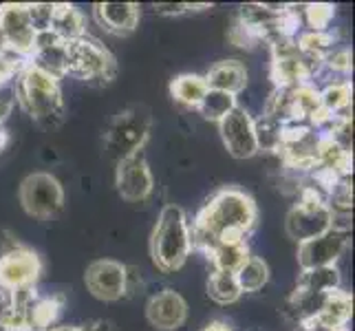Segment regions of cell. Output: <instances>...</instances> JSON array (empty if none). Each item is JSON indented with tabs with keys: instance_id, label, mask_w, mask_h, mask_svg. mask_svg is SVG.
Returning <instances> with one entry per match:
<instances>
[{
	"instance_id": "38",
	"label": "cell",
	"mask_w": 355,
	"mask_h": 331,
	"mask_svg": "<svg viewBox=\"0 0 355 331\" xmlns=\"http://www.w3.org/2000/svg\"><path fill=\"white\" fill-rule=\"evenodd\" d=\"M0 56H14V53L9 51V44H7V40H5L3 29H0Z\"/></svg>"
},
{
	"instance_id": "3",
	"label": "cell",
	"mask_w": 355,
	"mask_h": 331,
	"mask_svg": "<svg viewBox=\"0 0 355 331\" xmlns=\"http://www.w3.org/2000/svg\"><path fill=\"white\" fill-rule=\"evenodd\" d=\"M190 252H192L190 221L186 212H183V207L175 203L164 205L150 235L153 263L164 274H173L186 265Z\"/></svg>"
},
{
	"instance_id": "31",
	"label": "cell",
	"mask_w": 355,
	"mask_h": 331,
	"mask_svg": "<svg viewBox=\"0 0 355 331\" xmlns=\"http://www.w3.org/2000/svg\"><path fill=\"white\" fill-rule=\"evenodd\" d=\"M322 67L336 73H349L351 71V51L347 46H336L322 58Z\"/></svg>"
},
{
	"instance_id": "20",
	"label": "cell",
	"mask_w": 355,
	"mask_h": 331,
	"mask_svg": "<svg viewBox=\"0 0 355 331\" xmlns=\"http://www.w3.org/2000/svg\"><path fill=\"white\" fill-rule=\"evenodd\" d=\"M351 95H353V87L347 80L334 82V84H329V87H324L322 91H318V97H320V124H324V121L331 117L349 115L347 110L351 106Z\"/></svg>"
},
{
	"instance_id": "32",
	"label": "cell",
	"mask_w": 355,
	"mask_h": 331,
	"mask_svg": "<svg viewBox=\"0 0 355 331\" xmlns=\"http://www.w3.org/2000/svg\"><path fill=\"white\" fill-rule=\"evenodd\" d=\"M27 62H29V60H22L18 56H0V87L14 82L16 76L22 71V67Z\"/></svg>"
},
{
	"instance_id": "29",
	"label": "cell",
	"mask_w": 355,
	"mask_h": 331,
	"mask_svg": "<svg viewBox=\"0 0 355 331\" xmlns=\"http://www.w3.org/2000/svg\"><path fill=\"white\" fill-rule=\"evenodd\" d=\"M334 16L336 7L327 3H311L304 5L302 9V20L309 24L311 31H329V24H331Z\"/></svg>"
},
{
	"instance_id": "15",
	"label": "cell",
	"mask_w": 355,
	"mask_h": 331,
	"mask_svg": "<svg viewBox=\"0 0 355 331\" xmlns=\"http://www.w3.org/2000/svg\"><path fill=\"white\" fill-rule=\"evenodd\" d=\"M33 67L44 71L46 76L55 80H62L69 76V53H67V42H62L53 31H42L35 35V46L29 58Z\"/></svg>"
},
{
	"instance_id": "16",
	"label": "cell",
	"mask_w": 355,
	"mask_h": 331,
	"mask_svg": "<svg viewBox=\"0 0 355 331\" xmlns=\"http://www.w3.org/2000/svg\"><path fill=\"white\" fill-rule=\"evenodd\" d=\"M93 16L102 29L115 35L132 33L139 24L137 3H95Z\"/></svg>"
},
{
	"instance_id": "23",
	"label": "cell",
	"mask_w": 355,
	"mask_h": 331,
	"mask_svg": "<svg viewBox=\"0 0 355 331\" xmlns=\"http://www.w3.org/2000/svg\"><path fill=\"white\" fill-rule=\"evenodd\" d=\"M340 272L338 267H315V269H300V276H298V285L296 289L302 291H313V294H329V291H336L340 289Z\"/></svg>"
},
{
	"instance_id": "21",
	"label": "cell",
	"mask_w": 355,
	"mask_h": 331,
	"mask_svg": "<svg viewBox=\"0 0 355 331\" xmlns=\"http://www.w3.org/2000/svg\"><path fill=\"white\" fill-rule=\"evenodd\" d=\"M207 91H210L207 89V82L199 73H181V76H177L170 82V95H173V100L186 108H197Z\"/></svg>"
},
{
	"instance_id": "34",
	"label": "cell",
	"mask_w": 355,
	"mask_h": 331,
	"mask_svg": "<svg viewBox=\"0 0 355 331\" xmlns=\"http://www.w3.org/2000/svg\"><path fill=\"white\" fill-rule=\"evenodd\" d=\"M16 89L14 84H5V87H0V130H3L5 121L9 119L11 110L16 106Z\"/></svg>"
},
{
	"instance_id": "39",
	"label": "cell",
	"mask_w": 355,
	"mask_h": 331,
	"mask_svg": "<svg viewBox=\"0 0 355 331\" xmlns=\"http://www.w3.org/2000/svg\"><path fill=\"white\" fill-rule=\"evenodd\" d=\"M7 142H9V137H7V133H5V128H3V130H0V151L5 148Z\"/></svg>"
},
{
	"instance_id": "4",
	"label": "cell",
	"mask_w": 355,
	"mask_h": 331,
	"mask_svg": "<svg viewBox=\"0 0 355 331\" xmlns=\"http://www.w3.org/2000/svg\"><path fill=\"white\" fill-rule=\"evenodd\" d=\"M153 126V115L146 106H130L119 110L111 126L104 133V151L106 155L121 162L132 153L144 151V144L148 142Z\"/></svg>"
},
{
	"instance_id": "35",
	"label": "cell",
	"mask_w": 355,
	"mask_h": 331,
	"mask_svg": "<svg viewBox=\"0 0 355 331\" xmlns=\"http://www.w3.org/2000/svg\"><path fill=\"white\" fill-rule=\"evenodd\" d=\"M18 248H22V243L11 235L9 230H0V256H5V254H9V252H14V250H18Z\"/></svg>"
},
{
	"instance_id": "37",
	"label": "cell",
	"mask_w": 355,
	"mask_h": 331,
	"mask_svg": "<svg viewBox=\"0 0 355 331\" xmlns=\"http://www.w3.org/2000/svg\"><path fill=\"white\" fill-rule=\"evenodd\" d=\"M203 331H232V327L227 323H221V321H214L207 327H203Z\"/></svg>"
},
{
	"instance_id": "36",
	"label": "cell",
	"mask_w": 355,
	"mask_h": 331,
	"mask_svg": "<svg viewBox=\"0 0 355 331\" xmlns=\"http://www.w3.org/2000/svg\"><path fill=\"white\" fill-rule=\"evenodd\" d=\"M78 331H115V329L111 323H106V321H93L87 325H80Z\"/></svg>"
},
{
	"instance_id": "5",
	"label": "cell",
	"mask_w": 355,
	"mask_h": 331,
	"mask_svg": "<svg viewBox=\"0 0 355 331\" xmlns=\"http://www.w3.org/2000/svg\"><path fill=\"white\" fill-rule=\"evenodd\" d=\"M285 230L287 237L296 243L311 241L331 230V210L327 205V197L311 183L300 188L298 203L287 212Z\"/></svg>"
},
{
	"instance_id": "8",
	"label": "cell",
	"mask_w": 355,
	"mask_h": 331,
	"mask_svg": "<svg viewBox=\"0 0 355 331\" xmlns=\"http://www.w3.org/2000/svg\"><path fill=\"white\" fill-rule=\"evenodd\" d=\"M115 186L119 197L128 203H141L150 199L155 190V177L148 162H146L144 151L132 153L126 159L117 162Z\"/></svg>"
},
{
	"instance_id": "33",
	"label": "cell",
	"mask_w": 355,
	"mask_h": 331,
	"mask_svg": "<svg viewBox=\"0 0 355 331\" xmlns=\"http://www.w3.org/2000/svg\"><path fill=\"white\" fill-rule=\"evenodd\" d=\"M210 5H192V3H159L155 5V14L159 16H183L190 14V11H199V9H207Z\"/></svg>"
},
{
	"instance_id": "26",
	"label": "cell",
	"mask_w": 355,
	"mask_h": 331,
	"mask_svg": "<svg viewBox=\"0 0 355 331\" xmlns=\"http://www.w3.org/2000/svg\"><path fill=\"white\" fill-rule=\"evenodd\" d=\"M239 102H236V95H230V93H223V91H214L210 89L205 93V97L201 100V104L197 106L199 113L205 117V119H210V121H221L232 108H236Z\"/></svg>"
},
{
	"instance_id": "6",
	"label": "cell",
	"mask_w": 355,
	"mask_h": 331,
	"mask_svg": "<svg viewBox=\"0 0 355 331\" xmlns=\"http://www.w3.org/2000/svg\"><path fill=\"white\" fill-rule=\"evenodd\" d=\"M69 53V76L89 84H108L117 76V62L106 46L97 40L82 35V38L67 42Z\"/></svg>"
},
{
	"instance_id": "12",
	"label": "cell",
	"mask_w": 355,
	"mask_h": 331,
	"mask_svg": "<svg viewBox=\"0 0 355 331\" xmlns=\"http://www.w3.org/2000/svg\"><path fill=\"white\" fill-rule=\"evenodd\" d=\"M218 133H221L227 153L234 159H252L254 155H259V146H256L254 135V117L243 106L232 108L218 121Z\"/></svg>"
},
{
	"instance_id": "9",
	"label": "cell",
	"mask_w": 355,
	"mask_h": 331,
	"mask_svg": "<svg viewBox=\"0 0 355 331\" xmlns=\"http://www.w3.org/2000/svg\"><path fill=\"white\" fill-rule=\"evenodd\" d=\"M84 283L97 300L115 303L128 294V265L113 259H97L87 267Z\"/></svg>"
},
{
	"instance_id": "7",
	"label": "cell",
	"mask_w": 355,
	"mask_h": 331,
	"mask_svg": "<svg viewBox=\"0 0 355 331\" xmlns=\"http://www.w3.org/2000/svg\"><path fill=\"white\" fill-rule=\"evenodd\" d=\"M24 212L38 221L53 219L64 207V188L51 173H31L22 179L18 190Z\"/></svg>"
},
{
	"instance_id": "40",
	"label": "cell",
	"mask_w": 355,
	"mask_h": 331,
	"mask_svg": "<svg viewBox=\"0 0 355 331\" xmlns=\"http://www.w3.org/2000/svg\"><path fill=\"white\" fill-rule=\"evenodd\" d=\"M49 331H78V327H51Z\"/></svg>"
},
{
	"instance_id": "25",
	"label": "cell",
	"mask_w": 355,
	"mask_h": 331,
	"mask_svg": "<svg viewBox=\"0 0 355 331\" xmlns=\"http://www.w3.org/2000/svg\"><path fill=\"white\" fill-rule=\"evenodd\" d=\"M207 296L218 305H234L243 291L236 283V276L230 272H214L207 278Z\"/></svg>"
},
{
	"instance_id": "24",
	"label": "cell",
	"mask_w": 355,
	"mask_h": 331,
	"mask_svg": "<svg viewBox=\"0 0 355 331\" xmlns=\"http://www.w3.org/2000/svg\"><path fill=\"white\" fill-rule=\"evenodd\" d=\"M234 276L243 294L261 291L269 280V265L263 259H259V256H250Z\"/></svg>"
},
{
	"instance_id": "28",
	"label": "cell",
	"mask_w": 355,
	"mask_h": 331,
	"mask_svg": "<svg viewBox=\"0 0 355 331\" xmlns=\"http://www.w3.org/2000/svg\"><path fill=\"white\" fill-rule=\"evenodd\" d=\"M296 44L302 53H309V56H315V58H324L329 51H334L336 49V38L331 31H304L296 38Z\"/></svg>"
},
{
	"instance_id": "27",
	"label": "cell",
	"mask_w": 355,
	"mask_h": 331,
	"mask_svg": "<svg viewBox=\"0 0 355 331\" xmlns=\"http://www.w3.org/2000/svg\"><path fill=\"white\" fill-rule=\"evenodd\" d=\"M254 135H256L259 153H278L280 139H283V124L263 115L259 119H254Z\"/></svg>"
},
{
	"instance_id": "2",
	"label": "cell",
	"mask_w": 355,
	"mask_h": 331,
	"mask_svg": "<svg viewBox=\"0 0 355 331\" xmlns=\"http://www.w3.org/2000/svg\"><path fill=\"white\" fill-rule=\"evenodd\" d=\"M16 100L44 128H55L64 119V97L60 80L27 62L16 76Z\"/></svg>"
},
{
	"instance_id": "17",
	"label": "cell",
	"mask_w": 355,
	"mask_h": 331,
	"mask_svg": "<svg viewBox=\"0 0 355 331\" xmlns=\"http://www.w3.org/2000/svg\"><path fill=\"white\" fill-rule=\"evenodd\" d=\"M207 89L223 91L230 95H239L245 87H248V69L239 60H221L210 67L205 73Z\"/></svg>"
},
{
	"instance_id": "1",
	"label": "cell",
	"mask_w": 355,
	"mask_h": 331,
	"mask_svg": "<svg viewBox=\"0 0 355 331\" xmlns=\"http://www.w3.org/2000/svg\"><path fill=\"white\" fill-rule=\"evenodd\" d=\"M259 207L245 190L221 188L203 203L190 226L192 250L210 256L218 243L245 241L256 226Z\"/></svg>"
},
{
	"instance_id": "19",
	"label": "cell",
	"mask_w": 355,
	"mask_h": 331,
	"mask_svg": "<svg viewBox=\"0 0 355 331\" xmlns=\"http://www.w3.org/2000/svg\"><path fill=\"white\" fill-rule=\"evenodd\" d=\"M353 314V298L351 294L336 289V291H329L324 305L320 314H318L313 321L304 323V325H320V327H347L349 318ZM302 325V327H304Z\"/></svg>"
},
{
	"instance_id": "11",
	"label": "cell",
	"mask_w": 355,
	"mask_h": 331,
	"mask_svg": "<svg viewBox=\"0 0 355 331\" xmlns=\"http://www.w3.org/2000/svg\"><path fill=\"white\" fill-rule=\"evenodd\" d=\"M0 29L5 33V40L9 44V51L29 60L35 46V29L29 18V9L22 3H5L0 5Z\"/></svg>"
},
{
	"instance_id": "18",
	"label": "cell",
	"mask_w": 355,
	"mask_h": 331,
	"mask_svg": "<svg viewBox=\"0 0 355 331\" xmlns=\"http://www.w3.org/2000/svg\"><path fill=\"white\" fill-rule=\"evenodd\" d=\"M62 42H73L87 35V20L84 14L73 5L67 3H53V16H51V29Z\"/></svg>"
},
{
	"instance_id": "10",
	"label": "cell",
	"mask_w": 355,
	"mask_h": 331,
	"mask_svg": "<svg viewBox=\"0 0 355 331\" xmlns=\"http://www.w3.org/2000/svg\"><path fill=\"white\" fill-rule=\"evenodd\" d=\"M42 274L40 256L27 245L0 256V289L3 291H22L31 289Z\"/></svg>"
},
{
	"instance_id": "30",
	"label": "cell",
	"mask_w": 355,
	"mask_h": 331,
	"mask_svg": "<svg viewBox=\"0 0 355 331\" xmlns=\"http://www.w3.org/2000/svg\"><path fill=\"white\" fill-rule=\"evenodd\" d=\"M27 9H29V18H31V24H33L35 33H42V31L51 29L53 5H49V3H33V5H27Z\"/></svg>"
},
{
	"instance_id": "14",
	"label": "cell",
	"mask_w": 355,
	"mask_h": 331,
	"mask_svg": "<svg viewBox=\"0 0 355 331\" xmlns=\"http://www.w3.org/2000/svg\"><path fill=\"white\" fill-rule=\"evenodd\" d=\"M146 318L159 331H175L188 321V303L175 289H164L146 305Z\"/></svg>"
},
{
	"instance_id": "22",
	"label": "cell",
	"mask_w": 355,
	"mask_h": 331,
	"mask_svg": "<svg viewBox=\"0 0 355 331\" xmlns=\"http://www.w3.org/2000/svg\"><path fill=\"white\" fill-rule=\"evenodd\" d=\"M250 245L248 241H234V243H218L207 259L212 261L216 272H230L236 274L241 265L250 259Z\"/></svg>"
},
{
	"instance_id": "13",
	"label": "cell",
	"mask_w": 355,
	"mask_h": 331,
	"mask_svg": "<svg viewBox=\"0 0 355 331\" xmlns=\"http://www.w3.org/2000/svg\"><path fill=\"white\" fill-rule=\"evenodd\" d=\"M351 235L347 232L329 230L327 235L315 237L311 241L298 243V265L300 269H315V267H331L349 248Z\"/></svg>"
}]
</instances>
